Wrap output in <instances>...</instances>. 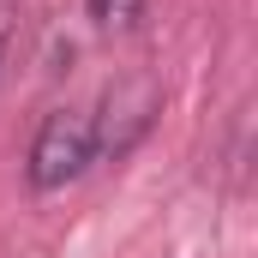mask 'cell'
Here are the masks:
<instances>
[{"label":"cell","instance_id":"cell-1","mask_svg":"<svg viewBox=\"0 0 258 258\" xmlns=\"http://www.w3.org/2000/svg\"><path fill=\"white\" fill-rule=\"evenodd\" d=\"M90 162H96V126H90V114L84 108H54L42 120V132H36V144H30V186L36 192H60Z\"/></svg>","mask_w":258,"mask_h":258},{"label":"cell","instance_id":"cell-2","mask_svg":"<svg viewBox=\"0 0 258 258\" xmlns=\"http://www.w3.org/2000/svg\"><path fill=\"white\" fill-rule=\"evenodd\" d=\"M138 12H144V0H90V18L102 30H132Z\"/></svg>","mask_w":258,"mask_h":258},{"label":"cell","instance_id":"cell-3","mask_svg":"<svg viewBox=\"0 0 258 258\" xmlns=\"http://www.w3.org/2000/svg\"><path fill=\"white\" fill-rule=\"evenodd\" d=\"M6 36H12V0H0V66H6Z\"/></svg>","mask_w":258,"mask_h":258}]
</instances>
